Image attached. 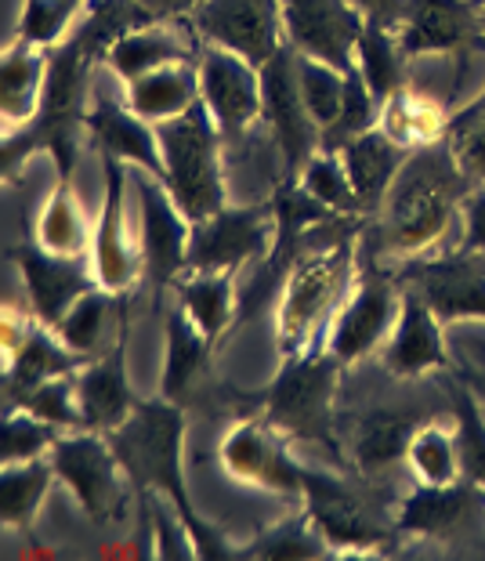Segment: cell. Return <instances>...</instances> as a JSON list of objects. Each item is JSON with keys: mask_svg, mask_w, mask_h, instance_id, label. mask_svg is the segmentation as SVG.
I'll return each mask as SVG.
<instances>
[{"mask_svg": "<svg viewBox=\"0 0 485 561\" xmlns=\"http://www.w3.org/2000/svg\"><path fill=\"white\" fill-rule=\"evenodd\" d=\"M471 193V178L442 141L413 149L399 178L377 210V247L388 257L413 261L428 254L460 214V199Z\"/></svg>", "mask_w": 485, "mask_h": 561, "instance_id": "6da1fadb", "label": "cell"}, {"mask_svg": "<svg viewBox=\"0 0 485 561\" xmlns=\"http://www.w3.org/2000/svg\"><path fill=\"white\" fill-rule=\"evenodd\" d=\"M109 442L120 457L124 471L131 474V482L157 493L163 504L174 507V515L185 522L188 536L196 543V558H215L224 547L215 536H207L210 529L199 522L193 500H188V485H185V413L182 405L171 399H149L138 402V410L127 416V421L109 432Z\"/></svg>", "mask_w": 485, "mask_h": 561, "instance_id": "7a4b0ae2", "label": "cell"}, {"mask_svg": "<svg viewBox=\"0 0 485 561\" xmlns=\"http://www.w3.org/2000/svg\"><path fill=\"white\" fill-rule=\"evenodd\" d=\"M355 268V240L337 236L293 261L287 283H282L276 305V333L282 355L312 352L319 333H326L330 319L337 316L340 301L348 297Z\"/></svg>", "mask_w": 485, "mask_h": 561, "instance_id": "3957f363", "label": "cell"}, {"mask_svg": "<svg viewBox=\"0 0 485 561\" xmlns=\"http://www.w3.org/2000/svg\"><path fill=\"white\" fill-rule=\"evenodd\" d=\"M160 152H163V185L171 199L188 221H204L221 207H229V188H224V163H221V127L207 113L204 102L157 124Z\"/></svg>", "mask_w": 485, "mask_h": 561, "instance_id": "277c9868", "label": "cell"}, {"mask_svg": "<svg viewBox=\"0 0 485 561\" xmlns=\"http://www.w3.org/2000/svg\"><path fill=\"white\" fill-rule=\"evenodd\" d=\"M340 366L334 355H287L268 391V424L282 435L330 442L334 438V396Z\"/></svg>", "mask_w": 485, "mask_h": 561, "instance_id": "5b68a950", "label": "cell"}, {"mask_svg": "<svg viewBox=\"0 0 485 561\" xmlns=\"http://www.w3.org/2000/svg\"><path fill=\"white\" fill-rule=\"evenodd\" d=\"M55 474L77 504L94 522H109L124 511V463L109 435L102 432H62L51 446Z\"/></svg>", "mask_w": 485, "mask_h": 561, "instance_id": "8992f818", "label": "cell"}, {"mask_svg": "<svg viewBox=\"0 0 485 561\" xmlns=\"http://www.w3.org/2000/svg\"><path fill=\"white\" fill-rule=\"evenodd\" d=\"M402 294H406L402 279L381 276V272L366 276L355 290H348L337 316L330 319L323 333V352H330L345 366L381 352L402 316Z\"/></svg>", "mask_w": 485, "mask_h": 561, "instance_id": "52a82bcc", "label": "cell"}, {"mask_svg": "<svg viewBox=\"0 0 485 561\" xmlns=\"http://www.w3.org/2000/svg\"><path fill=\"white\" fill-rule=\"evenodd\" d=\"M279 240L276 210L268 207H221L210 218L196 221L188 232L185 272H240L251 261L265 257Z\"/></svg>", "mask_w": 485, "mask_h": 561, "instance_id": "ba28073f", "label": "cell"}, {"mask_svg": "<svg viewBox=\"0 0 485 561\" xmlns=\"http://www.w3.org/2000/svg\"><path fill=\"white\" fill-rule=\"evenodd\" d=\"M262 91H265V113L262 121L268 124L276 149L282 152L290 182H298L309 160L323 149V130L312 121L309 105L301 99L298 88V55L293 47H279L276 55L262 66Z\"/></svg>", "mask_w": 485, "mask_h": 561, "instance_id": "9c48e42d", "label": "cell"}, {"mask_svg": "<svg viewBox=\"0 0 485 561\" xmlns=\"http://www.w3.org/2000/svg\"><path fill=\"white\" fill-rule=\"evenodd\" d=\"M102 210L91 236V268L102 290L127 294L138 283L141 250L127 229V185H131V167L116 157H102Z\"/></svg>", "mask_w": 485, "mask_h": 561, "instance_id": "30bf717a", "label": "cell"}, {"mask_svg": "<svg viewBox=\"0 0 485 561\" xmlns=\"http://www.w3.org/2000/svg\"><path fill=\"white\" fill-rule=\"evenodd\" d=\"M131 185L138 196V225H141V232H138L141 272H146L157 290H163V286H174L185 276L193 221L177 210V203L171 199L168 185H163L160 178H152L135 167Z\"/></svg>", "mask_w": 485, "mask_h": 561, "instance_id": "8fae6325", "label": "cell"}, {"mask_svg": "<svg viewBox=\"0 0 485 561\" xmlns=\"http://www.w3.org/2000/svg\"><path fill=\"white\" fill-rule=\"evenodd\" d=\"M199 73V102L215 116L221 135H243L246 127L262 121L265 91H262V66L251 62L229 47L204 44L196 58Z\"/></svg>", "mask_w": 485, "mask_h": 561, "instance_id": "7c38bea8", "label": "cell"}, {"mask_svg": "<svg viewBox=\"0 0 485 561\" xmlns=\"http://www.w3.org/2000/svg\"><path fill=\"white\" fill-rule=\"evenodd\" d=\"M282 37L304 58L351 73L366 19L351 0H279Z\"/></svg>", "mask_w": 485, "mask_h": 561, "instance_id": "4fadbf2b", "label": "cell"}, {"mask_svg": "<svg viewBox=\"0 0 485 561\" xmlns=\"http://www.w3.org/2000/svg\"><path fill=\"white\" fill-rule=\"evenodd\" d=\"M218 457L235 482L282 496H304V463L290 457L287 438L268 421H235L221 438Z\"/></svg>", "mask_w": 485, "mask_h": 561, "instance_id": "5bb4252c", "label": "cell"}, {"mask_svg": "<svg viewBox=\"0 0 485 561\" xmlns=\"http://www.w3.org/2000/svg\"><path fill=\"white\" fill-rule=\"evenodd\" d=\"M193 30L204 44L229 47L265 66L279 47H287L279 19V0H204L193 11Z\"/></svg>", "mask_w": 485, "mask_h": 561, "instance_id": "9a60e30c", "label": "cell"}, {"mask_svg": "<svg viewBox=\"0 0 485 561\" xmlns=\"http://www.w3.org/2000/svg\"><path fill=\"white\" fill-rule=\"evenodd\" d=\"M84 363V355H77L41 319H11L4 308V405L22 399L44 380L77 374Z\"/></svg>", "mask_w": 485, "mask_h": 561, "instance_id": "2e32d148", "label": "cell"}, {"mask_svg": "<svg viewBox=\"0 0 485 561\" xmlns=\"http://www.w3.org/2000/svg\"><path fill=\"white\" fill-rule=\"evenodd\" d=\"M399 44L406 58L424 55H467L482 47L485 26L478 0H409L399 26Z\"/></svg>", "mask_w": 485, "mask_h": 561, "instance_id": "e0dca14e", "label": "cell"}, {"mask_svg": "<svg viewBox=\"0 0 485 561\" xmlns=\"http://www.w3.org/2000/svg\"><path fill=\"white\" fill-rule=\"evenodd\" d=\"M409 290H417L442 327L453 322H485V257L453 254L439 261H413L402 276Z\"/></svg>", "mask_w": 485, "mask_h": 561, "instance_id": "ac0fdd59", "label": "cell"}, {"mask_svg": "<svg viewBox=\"0 0 485 561\" xmlns=\"http://www.w3.org/2000/svg\"><path fill=\"white\" fill-rule=\"evenodd\" d=\"M11 257H15L19 276L26 283L33 319H41L44 327H51V330L62 322V316L80 297L99 286L91 257H66L41 243H19L11 250Z\"/></svg>", "mask_w": 485, "mask_h": 561, "instance_id": "d6986e66", "label": "cell"}, {"mask_svg": "<svg viewBox=\"0 0 485 561\" xmlns=\"http://www.w3.org/2000/svg\"><path fill=\"white\" fill-rule=\"evenodd\" d=\"M304 504L334 554H366L388 540V529L370 515V507L323 474L304 471Z\"/></svg>", "mask_w": 485, "mask_h": 561, "instance_id": "ffe728a7", "label": "cell"}, {"mask_svg": "<svg viewBox=\"0 0 485 561\" xmlns=\"http://www.w3.org/2000/svg\"><path fill=\"white\" fill-rule=\"evenodd\" d=\"M442 330H446L442 319L431 312L428 301L406 286V294H402V316L395 322L392 337H388V344L381 348L384 369L395 377H424V374H435V369H446L449 348H446Z\"/></svg>", "mask_w": 485, "mask_h": 561, "instance_id": "44dd1931", "label": "cell"}, {"mask_svg": "<svg viewBox=\"0 0 485 561\" xmlns=\"http://www.w3.org/2000/svg\"><path fill=\"white\" fill-rule=\"evenodd\" d=\"M84 130L91 135L94 146H99L102 157H116V160H124L127 167H138V171H146V174L160 178V182H163L168 167H163L157 124L141 121V116L127 102L94 99V105L88 110Z\"/></svg>", "mask_w": 485, "mask_h": 561, "instance_id": "7402d4cb", "label": "cell"}, {"mask_svg": "<svg viewBox=\"0 0 485 561\" xmlns=\"http://www.w3.org/2000/svg\"><path fill=\"white\" fill-rule=\"evenodd\" d=\"M77 402L84 413L88 432L109 435L127 416L138 410L131 380H127V359H124V337L109 355H94L77 369Z\"/></svg>", "mask_w": 485, "mask_h": 561, "instance_id": "603a6c76", "label": "cell"}, {"mask_svg": "<svg viewBox=\"0 0 485 561\" xmlns=\"http://www.w3.org/2000/svg\"><path fill=\"white\" fill-rule=\"evenodd\" d=\"M102 58L124 83H135L138 77L157 73L163 66L196 62L199 47L188 33L168 26V22H141V26L124 30L120 37L105 47Z\"/></svg>", "mask_w": 485, "mask_h": 561, "instance_id": "cb8c5ba5", "label": "cell"}, {"mask_svg": "<svg viewBox=\"0 0 485 561\" xmlns=\"http://www.w3.org/2000/svg\"><path fill=\"white\" fill-rule=\"evenodd\" d=\"M47 69H51V51L30 41H19L4 47L0 55V116L4 127H26L41 116Z\"/></svg>", "mask_w": 485, "mask_h": 561, "instance_id": "d4e9b609", "label": "cell"}, {"mask_svg": "<svg viewBox=\"0 0 485 561\" xmlns=\"http://www.w3.org/2000/svg\"><path fill=\"white\" fill-rule=\"evenodd\" d=\"M337 152L348 167L355 193H359L362 214H377L388 196V188H392V182L399 178L402 163H406L409 149H402L399 141L388 138L381 127H370L366 135L345 141Z\"/></svg>", "mask_w": 485, "mask_h": 561, "instance_id": "484cf974", "label": "cell"}, {"mask_svg": "<svg viewBox=\"0 0 485 561\" xmlns=\"http://www.w3.org/2000/svg\"><path fill=\"white\" fill-rule=\"evenodd\" d=\"M482 496H485V489L471 485L467 479H460L453 485L417 482V489L402 500L399 529L413 536H449L464 525L471 507H475V500Z\"/></svg>", "mask_w": 485, "mask_h": 561, "instance_id": "4316f807", "label": "cell"}, {"mask_svg": "<svg viewBox=\"0 0 485 561\" xmlns=\"http://www.w3.org/2000/svg\"><path fill=\"white\" fill-rule=\"evenodd\" d=\"M124 102L149 124H163V121H174V116L188 113L199 102L196 62L163 66V69H157V73L138 77L135 83H127Z\"/></svg>", "mask_w": 485, "mask_h": 561, "instance_id": "83f0119b", "label": "cell"}, {"mask_svg": "<svg viewBox=\"0 0 485 561\" xmlns=\"http://www.w3.org/2000/svg\"><path fill=\"white\" fill-rule=\"evenodd\" d=\"M420 424H413L406 413L392 410H373L355 421L351 427V457L362 471L381 474L388 468H395L399 460H406L409 438Z\"/></svg>", "mask_w": 485, "mask_h": 561, "instance_id": "f1b7e54d", "label": "cell"}, {"mask_svg": "<svg viewBox=\"0 0 485 561\" xmlns=\"http://www.w3.org/2000/svg\"><path fill=\"white\" fill-rule=\"evenodd\" d=\"M177 305L185 308L188 319L218 344V337L232 327L235 319V272H185L174 283Z\"/></svg>", "mask_w": 485, "mask_h": 561, "instance_id": "f546056e", "label": "cell"}, {"mask_svg": "<svg viewBox=\"0 0 485 561\" xmlns=\"http://www.w3.org/2000/svg\"><path fill=\"white\" fill-rule=\"evenodd\" d=\"M215 348V341L196 327L182 305L168 316V363H163L160 396L171 402H182L188 388L196 385V377L204 374L207 355Z\"/></svg>", "mask_w": 485, "mask_h": 561, "instance_id": "4dcf8cb0", "label": "cell"}, {"mask_svg": "<svg viewBox=\"0 0 485 561\" xmlns=\"http://www.w3.org/2000/svg\"><path fill=\"white\" fill-rule=\"evenodd\" d=\"M377 127H381L392 141H399L402 149L413 152V149H424V146L442 141L446 127H449V116L439 102L428 99V94L402 88L381 105V124Z\"/></svg>", "mask_w": 485, "mask_h": 561, "instance_id": "1f68e13d", "label": "cell"}, {"mask_svg": "<svg viewBox=\"0 0 485 561\" xmlns=\"http://www.w3.org/2000/svg\"><path fill=\"white\" fill-rule=\"evenodd\" d=\"M58 482L51 457L0 463V522L8 529H26L37 518L47 489Z\"/></svg>", "mask_w": 485, "mask_h": 561, "instance_id": "d6a6232c", "label": "cell"}, {"mask_svg": "<svg viewBox=\"0 0 485 561\" xmlns=\"http://www.w3.org/2000/svg\"><path fill=\"white\" fill-rule=\"evenodd\" d=\"M91 221L73 193V182H58L37 221V243L66 257H91Z\"/></svg>", "mask_w": 485, "mask_h": 561, "instance_id": "836d02e7", "label": "cell"}, {"mask_svg": "<svg viewBox=\"0 0 485 561\" xmlns=\"http://www.w3.org/2000/svg\"><path fill=\"white\" fill-rule=\"evenodd\" d=\"M402 62H406V55H402L399 33L388 26H377V22H366L359 47H355V69L370 83V91L381 99V105L392 99L395 91L406 88Z\"/></svg>", "mask_w": 485, "mask_h": 561, "instance_id": "e575fe53", "label": "cell"}, {"mask_svg": "<svg viewBox=\"0 0 485 561\" xmlns=\"http://www.w3.org/2000/svg\"><path fill=\"white\" fill-rule=\"evenodd\" d=\"M406 463H409L413 479L424 482V485H453V482L464 479L457 432H449L446 424L417 427L409 438Z\"/></svg>", "mask_w": 485, "mask_h": 561, "instance_id": "d590c367", "label": "cell"}, {"mask_svg": "<svg viewBox=\"0 0 485 561\" xmlns=\"http://www.w3.org/2000/svg\"><path fill=\"white\" fill-rule=\"evenodd\" d=\"M243 554L268 558V561H301V558H326L334 551H330V543L323 540V533H319L309 511H301V515H290L279 525H272V529H265Z\"/></svg>", "mask_w": 485, "mask_h": 561, "instance_id": "8d00e7d4", "label": "cell"}, {"mask_svg": "<svg viewBox=\"0 0 485 561\" xmlns=\"http://www.w3.org/2000/svg\"><path fill=\"white\" fill-rule=\"evenodd\" d=\"M298 185L309 193L312 199H319L330 214H362L359 193H355L348 167L340 160V152L319 149L309 160V167L301 171Z\"/></svg>", "mask_w": 485, "mask_h": 561, "instance_id": "74e56055", "label": "cell"}, {"mask_svg": "<svg viewBox=\"0 0 485 561\" xmlns=\"http://www.w3.org/2000/svg\"><path fill=\"white\" fill-rule=\"evenodd\" d=\"M113 301H116V294L102 290V286H94V290H88L62 316V322L55 327V333L77 355H84V359H94V355H99V348H102V333H105V327H109Z\"/></svg>", "mask_w": 485, "mask_h": 561, "instance_id": "f35d334b", "label": "cell"}, {"mask_svg": "<svg viewBox=\"0 0 485 561\" xmlns=\"http://www.w3.org/2000/svg\"><path fill=\"white\" fill-rule=\"evenodd\" d=\"M293 55H298V51H293ZM298 88H301L304 105H309L312 121L319 124V130H326L340 116V105H345L348 73H340V69L326 66V62H319V58L298 55Z\"/></svg>", "mask_w": 485, "mask_h": 561, "instance_id": "ab89813d", "label": "cell"}, {"mask_svg": "<svg viewBox=\"0 0 485 561\" xmlns=\"http://www.w3.org/2000/svg\"><path fill=\"white\" fill-rule=\"evenodd\" d=\"M58 427L33 416L19 405H4V421H0V463H22L47 457L58 442Z\"/></svg>", "mask_w": 485, "mask_h": 561, "instance_id": "60d3db41", "label": "cell"}, {"mask_svg": "<svg viewBox=\"0 0 485 561\" xmlns=\"http://www.w3.org/2000/svg\"><path fill=\"white\" fill-rule=\"evenodd\" d=\"M8 405L30 410L33 416H41V421L55 424L58 432H88L84 413H80V402H77V374L44 380V385H37L33 391H26V396L8 402Z\"/></svg>", "mask_w": 485, "mask_h": 561, "instance_id": "b9f144b4", "label": "cell"}, {"mask_svg": "<svg viewBox=\"0 0 485 561\" xmlns=\"http://www.w3.org/2000/svg\"><path fill=\"white\" fill-rule=\"evenodd\" d=\"M377 124H381V99H377V94L370 91V83L359 77V69H351L340 116L323 130V149L337 152L345 141L366 135V130L377 127Z\"/></svg>", "mask_w": 485, "mask_h": 561, "instance_id": "7bdbcfd3", "label": "cell"}, {"mask_svg": "<svg viewBox=\"0 0 485 561\" xmlns=\"http://www.w3.org/2000/svg\"><path fill=\"white\" fill-rule=\"evenodd\" d=\"M80 8H84V0H26L15 37L51 51V47L69 41V30H73Z\"/></svg>", "mask_w": 485, "mask_h": 561, "instance_id": "ee69618b", "label": "cell"}, {"mask_svg": "<svg viewBox=\"0 0 485 561\" xmlns=\"http://www.w3.org/2000/svg\"><path fill=\"white\" fill-rule=\"evenodd\" d=\"M457 442L464 479L485 489V410L467 385H460L457 391Z\"/></svg>", "mask_w": 485, "mask_h": 561, "instance_id": "f6af8a7d", "label": "cell"}, {"mask_svg": "<svg viewBox=\"0 0 485 561\" xmlns=\"http://www.w3.org/2000/svg\"><path fill=\"white\" fill-rule=\"evenodd\" d=\"M446 146L453 149L457 163L464 167L471 182L485 185V94L478 102H471L464 113L449 116Z\"/></svg>", "mask_w": 485, "mask_h": 561, "instance_id": "bcb514c9", "label": "cell"}, {"mask_svg": "<svg viewBox=\"0 0 485 561\" xmlns=\"http://www.w3.org/2000/svg\"><path fill=\"white\" fill-rule=\"evenodd\" d=\"M460 218H464L460 250H464V254H482L485 257V185L471 188V193L460 199Z\"/></svg>", "mask_w": 485, "mask_h": 561, "instance_id": "7dc6e473", "label": "cell"}, {"mask_svg": "<svg viewBox=\"0 0 485 561\" xmlns=\"http://www.w3.org/2000/svg\"><path fill=\"white\" fill-rule=\"evenodd\" d=\"M457 359H460V374H464V385L475 391V399L485 410V341L464 337L457 348Z\"/></svg>", "mask_w": 485, "mask_h": 561, "instance_id": "c3c4849f", "label": "cell"}, {"mask_svg": "<svg viewBox=\"0 0 485 561\" xmlns=\"http://www.w3.org/2000/svg\"><path fill=\"white\" fill-rule=\"evenodd\" d=\"M351 4L366 22H377V26H388V30L399 33L402 19H406L409 0H351Z\"/></svg>", "mask_w": 485, "mask_h": 561, "instance_id": "681fc988", "label": "cell"}, {"mask_svg": "<svg viewBox=\"0 0 485 561\" xmlns=\"http://www.w3.org/2000/svg\"><path fill=\"white\" fill-rule=\"evenodd\" d=\"M478 8H482V26H485V0H478Z\"/></svg>", "mask_w": 485, "mask_h": 561, "instance_id": "f907efd6", "label": "cell"}]
</instances>
